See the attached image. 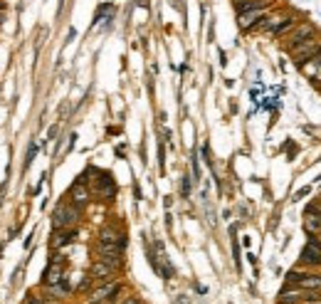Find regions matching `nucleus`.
Returning <instances> with one entry per match:
<instances>
[{
	"instance_id": "nucleus-1",
	"label": "nucleus",
	"mask_w": 321,
	"mask_h": 304,
	"mask_svg": "<svg viewBox=\"0 0 321 304\" xmlns=\"http://www.w3.org/2000/svg\"><path fill=\"white\" fill-rule=\"evenodd\" d=\"M79 215H82V208L74 206V203H59L55 210V215H52V225H55V230H65V228H74L77 220H79Z\"/></svg>"
},
{
	"instance_id": "nucleus-2",
	"label": "nucleus",
	"mask_w": 321,
	"mask_h": 304,
	"mask_svg": "<svg viewBox=\"0 0 321 304\" xmlns=\"http://www.w3.org/2000/svg\"><path fill=\"white\" fill-rule=\"evenodd\" d=\"M299 302H319V292L304 290V287H296V285L287 282V287H282L280 292V304H299Z\"/></svg>"
},
{
	"instance_id": "nucleus-3",
	"label": "nucleus",
	"mask_w": 321,
	"mask_h": 304,
	"mask_svg": "<svg viewBox=\"0 0 321 304\" xmlns=\"http://www.w3.org/2000/svg\"><path fill=\"white\" fill-rule=\"evenodd\" d=\"M287 282L289 285H296V287H304V290H314L321 292V272L316 270H292L287 275Z\"/></svg>"
},
{
	"instance_id": "nucleus-4",
	"label": "nucleus",
	"mask_w": 321,
	"mask_h": 304,
	"mask_svg": "<svg viewBox=\"0 0 321 304\" xmlns=\"http://www.w3.org/2000/svg\"><path fill=\"white\" fill-rule=\"evenodd\" d=\"M321 52V37H311V40L302 42L299 47H294L292 50V57H294V65L296 67H302V65H307L309 59H314V57Z\"/></svg>"
},
{
	"instance_id": "nucleus-5",
	"label": "nucleus",
	"mask_w": 321,
	"mask_h": 304,
	"mask_svg": "<svg viewBox=\"0 0 321 304\" xmlns=\"http://www.w3.org/2000/svg\"><path fill=\"white\" fill-rule=\"evenodd\" d=\"M311 37H316V28H314V23H309V20H304V23H299L296 28L287 35V50L292 52L294 47H299L302 42H307V40H311Z\"/></svg>"
},
{
	"instance_id": "nucleus-6",
	"label": "nucleus",
	"mask_w": 321,
	"mask_h": 304,
	"mask_svg": "<svg viewBox=\"0 0 321 304\" xmlns=\"http://www.w3.org/2000/svg\"><path fill=\"white\" fill-rule=\"evenodd\" d=\"M299 265H302V267H309V270L321 267V245L314 240V237H309V242L304 245V250H302Z\"/></svg>"
},
{
	"instance_id": "nucleus-7",
	"label": "nucleus",
	"mask_w": 321,
	"mask_h": 304,
	"mask_svg": "<svg viewBox=\"0 0 321 304\" xmlns=\"http://www.w3.org/2000/svg\"><path fill=\"white\" fill-rule=\"evenodd\" d=\"M289 15H292V13H287V10H277V13H267L265 17L260 20V25H257L254 30H260V32H265V35H269V37H272V35L277 32V28H280V25L284 23V20H287V17H289Z\"/></svg>"
},
{
	"instance_id": "nucleus-8",
	"label": "nucleus",
	"mask_w": 321,
	"mask_h": 304,
	"mask_svg": "<svg viewBox=\"0 0 321 304\" xmlns=\"http://www.w3.org/2000/svg\"><path fill=\"white\" fill-rule=\"evenodd\" d=\"M269 13V8H254V10H245V13H238V25L240 30H254L260 25V20Z\"/></svg>"
},
{
	"instance_id": "nucleus-9",
	"label": "nucleus",
	"mask_w": 321,
	"mask_h": 304,
	"mask_svg": "<svg viewBox=\"0 0 321 304\" xmlns=\"http://www.w3.org/2000/svg\"><path fill=\"white\" fill-rule=\"evenodd\" d=\"M119 292H121V285H119V282H109V285L99 287V290L89 297L87 304H109V302H114V297H116Z\"/></svg>"
},
{
	"instance_id": "nucleus-10",
	"label": "nucleus",
	"mask_w": 321,
	"mask_h": 304,
	"mask_svg": "<svg viewBox=\"0 0 321 304\" xmlns=\"http://www.w3.org/2000/svg\"><path fill=\"white\" fill-rule=\"evenodd\" d=\"M121 252H124V248H119V245H101L99 242V248H97V255H99V260H104V262H109L112 267H121Z\"/></svg>"
},
{
	"instance_id": "nucleus-11",
	"label": "nucleus",
	"mask_w": 321,
	"mask_h": 304,
	"mask_svg": "<svg viewBox=\"0 0 321 304\" xmlns=\"http://www.w3.org/2000/svg\"><path fill=\"white\" fill-rule=\"evenodd\" d=\"M89 275H92V279H99V282H114L116 267H112V265L104 262V260H97V262L92 265Z\"/></svg>"
},
{
	"instance_id": "nucleus-12",
	"label": "nucleus",
	"mask_w": 321,
	"mask_h": 304,
	"mask_svg": "<svg viewBox=\"0 0 321 304\" xmlns=\"http://www.w3.org/2000/svg\"><path fill=\"white\" fill-rule=\"evenodd\" d=\"M99 242H101V245H119V248H124L126 245L124 233H119V230L112 228V225L101 228V233H99Z\"/></svg>"
},
{
	"instance_id": "nucleus-13",
	"label": "nucleus",
	"mask_w": 321,
	"mask_h": 304,
	"mask_svg": "<svg viewBox=\"0 0 321 304\" xmlns=\"http://www.w3.org/2000/svg\"><path fill=\"white\" fill-rule=\"evenodd\" d=\"M299 69H302V72L307 74L309 79H311V82L319 87V84H321V52H319L316 57H314V59H309L307 65H302Z\"/></svg>"
},
{
	"instance_id": "nucleus-14",
	"label": "nucleus",
	"mask_w": 321,
	"mask_h": 304,
	"mask_svg": "<svg viewBox=\"0 0 321 304\" xmlns=\"http://www.w3.org/2000/svg\"><path fill=\"white\" fill-rule=\"evenodd\" d=\"M57 282H62V260L59 257L45 270V277H42V285H47V287H55Z\"/></svg>"
},
{
	"instance_id": "nucleus-15",
	"label": "nucleus",
	"mask_w": 321,
	"mask_h": 304,
	"mask_svg": "<svg viewBox=\"0 0 321 304\" xmlns=\"http://www.w3.org/2000/svg\"><path fill=\"white\" fill-rule=\"evenodd\" d=\"M70 200L74 203V206H79L82 208L87 200H89V191H87V186H84V178H79L74 186H72V191H70Z\"/></svg>"
},
{
	"instance_id": "nucleus-16",
	"label": "nucleus",
	"mask_w": 321,
	"mask_h": 304,
	"mask_svg": "<svg viewBox=\"0 0 321 304\" xmlns=\"http://www.w3.org/2000/svg\"><path fill=\"white\" fill-rule=\"evenodd\" d=\"M74 230L72 228H65V230H57V235L55 240H52V248H65V245H70L72 240H74Z\"/></svg>"
},
{
	"instance_id": "nucleus-17",
	"label": "nucleus",
	"mask_w": 321,
	"mask_h": 304,
	"mask_svg": "<svg viewBox=\"0 0 321 304\" xmlns=\"http://www.w3.org/2000/svg\"><path fill=\"white\" fill-rule=\"evenodd\" d=\"M188 191H190V178L185 176V178H183V195H188Z\"/></svg>"
},
{
	"instance_id": "nucleus-18",
	"label": "nucleus",
	"mask_w": 321,
	"mask_h": 304,
	"mask_svg": "<svg viewBox=\"0 0 321 304\" xmlns=\"http://www.w3.org/2000/svg\"><path fill=\"white\" fill-rule=\"evenodd\" d=\"M28 304H45V302H40V299H37L35 294H30V297H28Z\"/></svg>"
},
{
	"instance_id": "nucleus-19",
	"label": "nucleus",
	"mask_w": 321,
	"mask_h": 304,
	"mask_svg": "<svg viewBox=\"0 0 321 304\" xmlns=\"http://www.w3.org/2000/svg\"><path fill=\"white\" fill-rule=\"evenodd\" d=\"M121 304H139V299H126V302H121Z\"/></svg>"
},
{
	"instance_id": "nucleus-20",
	"label": "nucleus",
	"mask_w": 321,
	"mask_h": 304,
	"mask_svg": "<svg viewBox=\"0 0 321 304\" xmlns=\"http://www.w3.org/2000/svg\"><path fill=\"white\" fill-rule=\"evenodd\" d=\"M319 89H321V84H319Z\"/></svg>"
}]
</instances>
